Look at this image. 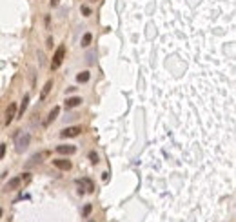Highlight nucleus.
Listing matches in <instances>:
<instances>
[{
	"label": "nucleus",
	"instance_id": "11",
	"mask_svg": "<svg viewBox=\"0 0 236 222\" xmlns=\"http://www.w3.org/2000/svg\"><path fill=\"white\" fill-rule=\"evenodd\" d=\"M51 89H53V80H47V82L44 84L42 91H40V100H45V98H47V95L51 93Z\"/></svg>",
	"mask_w": 236,
	"mask_h": 222
},
{
	"label": "nucleus",
	"instance_id": "3",
	"mask_svg": "<svg viewBox=\"0 0 236 222\" xmlns=\"http://www.w3.org/2000/svg\"><path fill=\"white\" fill-rule=\"evenodd\" d=\"M76 186L80 188V190H78L80 195H84V193H93V191H95V184H93L91 179H78V180H76Z\"/></svg>",
	"mask_w": 236,
	"mask_h": 222
},
{
	"label": "nucleus",
	"instance_id": "12",
	"mask_svg": "<svg viewBox=\"0 0 236 222\" xmlns=\"http://www.w3.org/2000/svg\"><path fill=\"white\" fill-rule=\"evenodd\" d=\"M82 104V98L80 97H71L65 100V109H73V108H78Z\"/></svg>",
	"mask_w": 236,
	"mask_h": 222
},
{
	"label": "nucleus",
	"instance_id": "4",
	"mask_svg": "<svg viewBox=\"0 0 236 222\" xmlns=\"http://www.w3.org/2000/svg\"><path fill=\"white\" fill-rule=\"evenodd\" d=\"M80 133H82V126H69V128L60 131V137L62 138H73V137H78Z\"/></svg>",
	"mask_w": 236,
	"mask_h": 222
},
{
	"label": "nucleus",
	"instance_id": "1",
	"mask_svg": "<svg viewBox=\"0 0 236 222\" xmlns=\"http://www.w3.org/2000/svg\"><path fill=\"white\" fill-rule=\"evenodd\" d=\"M29 144H31V135L25 133V131H20L16 135V138H15V149H16V153H24L29 148Z\"/></svg>",
	"mask_w": 236,
	"mask_h": 222
},
{
	"label": "nucleus",
	"instance_id": "24",
	"mask_svg": "<svg viewBox=\"0 0 236 222\" xmlns=\"http://www.w3.org/2000/svg\"><path fill=\"white\" fill-rule=\"evenodd\" d=\"M91 2H96V0H91Z\"/></svg>",
	"mask_w": 236,
	"mask_h": 222
},
{
	"label": "nucleus",
	"instance_id": "23",
	"mask_svg": "<svg viewBox=\"0 0 236 222\" xmlns=\"http://www.w3.org/2000/svg\"><path fill=\"white\" fill-rule=\"evenodd\" d=\"M2 215H4V211H2V208H0V219H2Z\"/></svg>",
	"mask_w": 236,
	"mask_h": 222
},
{
	"label": "nucleus",
	"instance_id": "20",
	"mask_svg": "<svg viewBox=\"0 0 236 222\" xmlns=\"http://www.w3.org/2000/svg\"><path fill=\"white\" fill-rule=\"evenodd\" d=\"M5 155V144H0V159H4Z\"/></svg>",
	"mask_w": 236,
	"mask_h": 222
},
{
	"label": "nucleus",
	"instance_id": "15",
	"mask_svg": "<svg viewBox=\"0 0 236 222\" xmlns=\"http://www.w3.org/2000/svg\"><path fill=\"white\" fill-rule=\"evenodd\" d=\"M89 77H91V75H89V71H82V73H78V75H76V80L84 84V82H87V80H89Z\"/></svg>",
	"mask_w": 236,
	"mask_h": 222
},
{
	"label": "nucleus",
	"instance_id": "13",
	"mask_svg": "<svg viewBox=\"0 0 236 222\" xmlns=\"http://www.w3.org/2000/svg\"><path fill=\"white\" fill-rule=\"evenodd\" d=\"M27 106H29V95H25V97H24V100H22V104H20V109L16 111V118L24 117V111L27 109Z\"/></svg>",
	"mask_w": 236,
	"mask_h": 222
},
{
	"label": "nucleus",
	"instance_id": "5",
	"mask_svg": "<svg viewBox=\"0 0 236 222\" xmlns=\"http://www.w3.org/2000/svg\"><path fill=\"white\" fill-rule=\"evenodd\" d=\"M45 157H49V151H42V153H38V155H33L31 159H29V162L25 164V168H33V166H36V164H40Z\"/></svg>",
	"mask_w": 236,
	"mask_h": 222
},
{
	"label": "nucleus",
	"instance_id": "10",
	"mask_svg": "<svg viewBox=\"0 0 236 222\" xmlns=\"http://www.w3.org/2000/svg\"><path fill=\"white\" fill-rule=\"evenodd\" d=\"M58 113H60V108H58V106H55V108H53V109L49 111V115H47V118H45L44 126H45V128H47V126H51V122H55V120H56Z\"/></svg>",
	"mask_w": 236,
	"mask_h": 222
},
{
	"label": "nucleus",
	"instance_id": "6",
	"mask_svg": "<svg viewBox=\"0 0 236 222\" xmlns=\"http://www.w3.org/2000/svg\"><path fill=\"white\" fill-rule=\"evenodd\" d=\"M53 166L58 168V169H62V171H69V169L73 168L71 160H67V159H55V160H53Z\"/></svg>",
	"mask_w": 236,
	"mask_h": 222
},
{
	"label": "nucleus",
	"instance_id": "22",
	"mask_svg": "<svg viewBox=\"0 0 236 222\" xmlns=\"http://www.w3.org/2000/svg\"><path fill=\"white\" fill-rule=\"evenodd\" d=\"M58 2H60V0H51V5H53V7H56V5H58Z\"/></svg>",
	"mask_w": 236,
	"mask_h": 222
},
{
	"label": "nucleus",
	"instance_id": "16",
	"mask_svg": "<svg viewBox=\"0 0 236 222\" xmlns=\"http://www.w3.org/2000/svg\"><path fill=\"white\" fill-rule=\"evenodd\" d=\"M89 160H91L93 164H98V162H100V159H98V155H96L95 151H91V153H89Z\"/></svg>",
	"mask_w": 236,
	"mask_h": 222
},
{
	"label": "nucleus",
	"instance_id": "18",
	"mask_svg": "<svg viewBox=\"0 0 236 222\" xmlns=\"http://www.w3.org/2000/svg\"><path fill=\"white\" fill-rule=\"evenodd\" d=\"M80 11L84 13V16H89V15H91V9H89L87 5H82V7H80Z\"/></svg>",
	"mask_w": 236,
	"mask_h": 222
},
{
	"label": "nucleus",
	"instance_id": "2",
	"mask_svg": "<svg viewBox=\"0 0 236 222\" xmlns=\"http://www.w3.org/2000/svg\"><path fill=\"white\" fill-rule=\"evenodd\" d=\"M64 58H65V46L62 44V46H58V47H56V51H55V55H53V60H51V69H53V71H56V69L62 66Z\"/></svg>",
	"mask_w": 236,
	"mask_h": 222
},
{
	"label": "nucleus",
	"instance_id": "19",
	"mask_svg": "<svg viewBox=\"0 0 236 222\" xmlns=\"http://www.w3.org/2000/svg\"><path fill=\"white\" fill-rule=\"evenodd\" d=\"M44 22H45V29H49V27H51V18H49V15H45Z\"/></svg>",
	"mask_w": 236,
	"mask_h": 222
},
{
	"label": "nucleus",
	"instance_id": "8",
	"mask_svg": "<svg viewBox=\"0 0 236 222\" xmlns=\"http://www.w3.org/2000/svg\"><path fill=\"white\" fill-rule=\"evenodd\" d=\"M56 153H60V155H75L76 153V146L60 144V146H56Z\"/></svg>",
	"mask_w": 236,
	"mask_h": 222
},
{
	"label": "nucleus",
	"instance_id": "14",
	"mask_svg": "<svg viewBox=\"0 0 236 222\" xmlns=\"http://www.w3.org/2000/svg\"><path fill=\"white\" fill-rule=\"evenodd\" d=\"M91 42H93V35H91V33H84V36H82V42H80V44H82V47H87Z\"/></svg>",
	"mask_w": 236,
	"mask_h": 222
},
{
	"label": "nucleus",
	"instance_id": "9",
	"mask_svg": "<svg viewBox=\"0 0 236 222\" xmlns=\"http://www.w3.org/2000/svg\"><path fill=\"white\" fill-rule=\"evenodd\" d=\"M15 118H16V104H9V108L5 111V124L9 126Z\"/></svg>",
	"mask_w": 236,
	"mask_h": 222
},
{
	"label": "nucleus",
	"instance_id": "7",
	"mask_svg": "<svg viewBox=\"0 0 236 222\" xmlns=\"http://www.w3.org/2000/svg\"><path fill=\"white\" fill-rule=\"evenodd\" d=\"M20 184H22V177H13L11 180H7V182H5L4 191H15V190H18V188H20Z\"/></svg>",
	"mask_w": 236,
	"mask_h": 222
},
{
	"label": "nucleus",
	"instance_id": "25",
	"mask_svg": "<svg viewBox=\"0 0 236 222\" xmlns=\"http://www.w3.org/2000/svg\"><path fill=\"white\" fill-rule=\"evenodd\" d=\"M91 222H95V220H91Z\"/></svg>",
	"mask_w": 236,
	"mask_h": 222
},
{
	"label": "nucleus",
	"instance_id": "21",
	"mask_svg": "<svg viewBox=\"0 0 236 222\" xmlns=\"http://www.w3.org/2000/svg\"><path fill=\"white\" fill-rule=\"evenodd\" d=\"M45 46H47V47H53V38H51V36L47 38V44H45Z\"/></svg>",
	"mask_w": 236,
	"mask_h": 222
},
{
	"label": "nucleus",
	"instance_id": "17",
	"mask_svg": "<svg viewBox=\"0 0 236 222\" xmlns=\"http://www.w3.org/2000/svg\"><path fill=\"white\" fill-rule=\"evenodd\" d=\"M91 211H93V206H91V204H85V206H84V211H82V215H84V217H87Z\"/></svg>",
	"mask_w": 236,
	"mask_h": 222
}]
</instances>
